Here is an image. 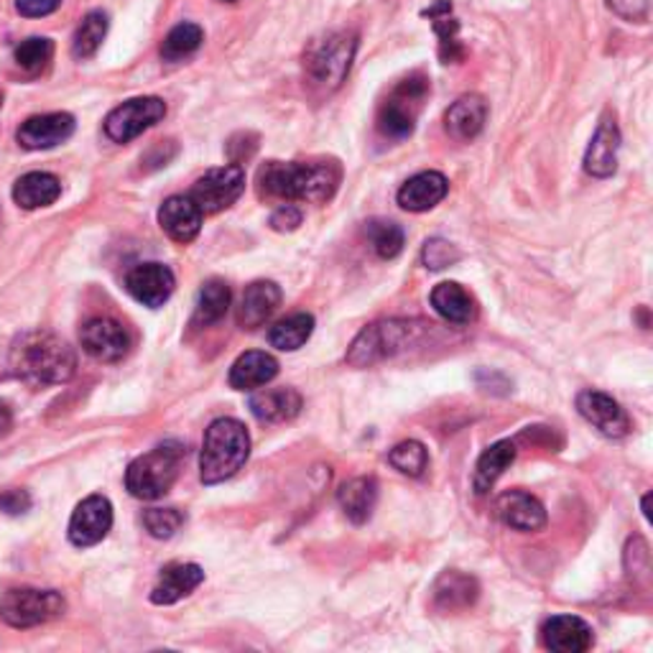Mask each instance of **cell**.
Segmentation results:
<instances>
[{
  "label": "cell",
  "instance_id": "cell-23",
  "mask_svg": "<svg viewBox=\"0 0 653 653\" xmlns=\"http://www.w3.org/2000/svg\"><path fill=\"white\" fill-rule=\"evenodd\" d=\"M485 120H488V103L480 95H462L447 110L444 128L452 139L473 141L485 128Z\"/></svg>",
  "mask_w": 653,
  "mask_h": 653
},
{
  "label": "cell",
  "instance_id": "cell-1",
  "mask_svg": "<svg viewBox=\"0 0 653 653\" xmlns=\"http://www.w3.org/2000/svg\"><path fill=\"white\" fill-rule=\"evenodd\" d=\"M343 179L337 162L284 164L269 162L258 171V192L271 200H301L322 204L332 200Z\"/></svg>",
  "mask_w": 653,
  "mask_h": 653
},
{
  "label": "cell",
  "instance_id": "cell-46",
  "mask_svg": "<svg viewBox=\"0 0 653 653\" xmlns=\"http://www.w3.org/2000/svg\"><path fill=\"white\" fill-rule=\"evenodd\" d=\"M11 429H13V412L5 401H0V437L11 435Z\"/></svg>",
  "mask_w": 653,
  "mask_h": 653
},
{
  "label": "cell",
  "instance_id": "cell-10",
  "mask_svg": "<svg viewBox=\"0 0 653 653\" xmlns=\"http://www.w3.org/2000/svg\"><path fill=\"white\" fill-rule=\"evenodd\" d=\"M166 116V103L162 97H133L105 118V133L116 143L139 139L143 131L156 126Z\"/></svg>",
  "mask_w": 653,
  "mask_h": 653
},
{
  "label": "cell",
  "instance_id": "cell-44",
  "mask_svg": "<svg viewBox=\"0 0 653 653\" xmlns=\"http://www.w3.org/2000/svg\"><path fill=\"white\" fill-rule=\"evenodd\" d=\"M32 508V496L26 490H5L0 492V511H5L9 515H19L26 513Z\"/></svg>",
  "mask_w": 653,
  "mask_h": 653
},
{
  "label": "cell",
  "instance_id": "cell-28",
  "mask_svg": "<svg viewBox=\"0 0 653 653\" xmlns=\"http://www.w3.org/2000/svg\"><path fill=\"white\" fill-rule=\"evenodd\" d=\"M62 194V185L55 174L47 171H32L24 174L16 185H13V200L24 210H41L55 204Z\"/></svg>",
  "mask_w": 653,
  "mask_h": 653
},
{
  "label": "cell",
  "instance_id": "cell-42",
  "mask_svg": "<svg viewBox=\"0 0 653 653\" xmlns=\"http://www.w3.org/2000/svg\"><path fill=\"white\" fill-rule=\"evenodd\" d=\"M301 225V210L294 204H281V207L271 215V227L278 233H292Z\"/></svg>",
  "mask_w": 653,
  "mask_h": 653
},
{
  "label": "cell",
  "instance_id": "cell-36",
  "mask_svg": "<svg viewBox=\"0 0 653 653\" xmlns=\"http://www.w3.org/2000/svg\"><path fill=\"white\" fill-rule=\"evenodd\" d=\"M13 57H16V64L21 70L36 74L49 67L51 57H55V44L47 36H32V39L19 44Z\"/></svg>",
  "mask_w": 653,
  "mask_h": 653
},
{
  "label": "cell",
  "instance_id": "cell-25",
  "mask_svg": "<svg viewBox=\"0 0 653 653\" xmlns=\"http://www.w3.org/2000/svg\"><path fill=\"white\" fill-rule=\"evenodd\" d=\"M204 582L202 567L197 565H171L164 569L158 577L154 592H151V603L154 605H174L181 597L192 595V592Z\"/></svg>",
  "mask_w": 653,
  "mask_h": 653
},
{
  "label": "cell",
  "instance_id": "cell-31",
  "mask_svg": "<svg viewBox=\"0 0 653 653\" xmlns=\"http://www.w3.org/2000/svg\"><path fill=\"white\" fill-rule=\"evenodd\" d=\"M424 16L431 19L435 24V32L439 36V57H442L444 64H454L465 57V49L458 39L460 24L452 19V3L450 0H437L429 11H424Z\"/></svg>",
  "mask_w": 653,
  "mask_h": 653
},
{
  "label": "cell",
  "instance_id": "cell-40",
  "mask_svg": "<svg viewBox=\"0 0 653 653\" xmlns=\"http://www.w3.org/2000/svg\"><path fill=\"white\" fill-rule=\"evenodd\" d=\"M460 258H462L460 248L452 246V242L444 238H431L424 242V248H422V261L429 271L450 269V265L460 261Z\"/></svg>",
  "mask_w": 653,
  "mask_h": 653
},
{
  "label": "cell",
  "instance_id": "cell-2",
  "mask_svg": "<svg viewBox=\"0 0 653 653\" xmlns=\"http://www.w3.org/2000/svg\"><path fill=\"white\" fill-rule=\"evenodd\" d=\"M11 368L28 385H62L78 370V355L51 332H26L13 345Z\"/></svg>",
  "mask_w": 653,
  "mask_h": 653
},
{
  "label": "cell",
  "instance_id": "cell-18",
  "mask_svg": "<svg viewBox=\"0 0 653 653\" xmlns=\"http://www.w3.org/2000/svg\"><path fill=\"white\" fill-rule=\"evenodd\" d=\"M496 513L508 529L523 531V534L542 531L546 526V508L542 506V500L523 490L503 492L496 503Z\"/></svg>",
  "mask_w": 653,
  "mask_h": 653
},
{
  "label": "cell",
  "instance_id": "cell-7",
  "mask_svg": "<svg viewBox=\"0 0 653 653\" xmlns=\"http://www.w3.org/2000/svg\"><path fill=\"white\" fill-rule=\"evenodd\" d=\"M355 51H358V34H330L324 36V39L311 44L307 55H304V67H307V74L317 85H324L326 90H337L345 82L347 72H351Z\"/></svg>",
  "mask_w": 653,
  "mask_h": 653
},
{
  "label": "cell",
  "instance_id": "cell-26",
  "mask_svg": "<svg viewBox=\"0 0 653 653\" xmlns=\"http://www.w3.org/2000/svg\"><path fill=\"white\" fill-rule=\"evenodd\" d=\"M278 376V360L269 353H242L230 368V385L235 391H256Z\"/></svg>",
  "mask_w": 653,
  "mask_h": 653
},
{
  "label": "cell",
  "instance_id": "cell-35",
  "mask_svg": "<svg viewBox=\"0 0 653 653\" xmlns=\"http://www.w3.org/2000/svg\"><path fill=\"white\" fill-rule=\"evenodd\" d=\"M204 32L197 24H179L174 26L162 44V57L166 62H181V59L192 57L202 47Z\"/></svg>",
  "mask_w": 653,
  "mask_h": 653
},
{
  "label": "cell",
  "instance_id": "cell-9",
  "mask_svg": "<svg viewBox=\"0 0 653 653\" xmlns=\"http://www.w3.org/2000/svg\"><path fill=\"white\" fill-rule=\"evenodd\" d=\"M242 192H246V171L240 164H227L197 179L189 197L202 210V215H217L238 202Z\"/></svg>",
  "mask_w": 653,
  "mask_h": 653
},
{
  "label": "cell",
  "instance_id": "cell-11",
  "mask_svg": "<svg viewBox=\"0 0 653 653\" xmlns=\"http://www.w3.org/2000/svg\"><path fill=\"white\" fill-rule=\"evenodd\" d=\"M80 343L90 358L100 363H118L131 351V335L126 326L108 317H95L80 330Z\"/></svg>",
  "mask_w": 653,
  "mask_h": 653
},
{
  "label": "cell",
  "instance_id": "cell-19",
  "mask_svg": "<svg viewBox=\"0 0 653 653\" xmlns=\"http://www.w3.org/2000/svg\"><path fill=\"white\" fill-rule=\"evenodd\" d=\"M618 149H620L618 123H615V118L605 116L599 120L595 135H592L587 154H584V171L597 179L613 177L615 169H618Z\"/></svg>",
  "mask_w": 653,
  "mask_h": 653
},
{
  "label": "cell",
  "instance_id": "cell-37",
  "mask_svg": "<svg viewBox=\"0 0 653 653\" xmlns=\"http://www.w3.org/2000/svg\"><path fill=\"white\" fill-rule=\"evenodd\" d=\"M389 462L399 470L401 475L408 477H422L424 470L429 465L427 447L416 439H408V442H401L389 452Z\"/></svg>",
  "mask_w": 653,
  "mask_h": 653
},
{
  "label": "cell",
  "instance_id": "cell-15",
  "mask_svg": "<svg viewBox=\"0 0 653 653\" xmlns=\"http://www.w3.org/2000/svg\"><path fill=\"white\" fill-rule=\"evenodd\" d=\"M74 133V118L70 112H47V116L28 118L19 128L16 139L28 151H44L55 149L64 143Z\"/></svg>",
  "mask_w": 653,
  "mask_h": 653
},
{
  "label": "cell",
  "instance_id": "cell-34",
  "mask_svg": "<svg viewBox=\"0 0 653 653\" xmlns=\"http://www.w3.org/2000/svg\"><path fill=\"white\" fill-rule=\"evenodd\" d=\"M108 34V16L103 11H90L82 24L78 26L72 39V55L78 59H90L95 57V51L100 49V44Z\"/></svg>",
  "mask_w": 653,
  "mask_h": 653
},
{
  "label": "cell",
  "instance_id": "cell-21",
  "mask_svg": "<svg viewBox=\"0 0 653 653\" xmlns=\"http://www.w3.org/2000/svg\"><path fill=\"white\" fill-rule=\"evenodd\" d=\"M450 192V181L439 171H422L399 189V204L408 212H427L437 207Z\"/></svg>",
  "mask_w": 653,
  "mask_h": 653
},
{
  "label": "cell",
  "instance_id": "cell-8",
  "mask_svg": "<svg viewBox=\"0 0 653 653\" xmlns=\"http://www.w3.org/2000/svg\"><path fill=\"white\" fill-rule=\"evenodd\" d=\"M64 607V597L57 590L21 587L0 597V618L13 628H34L59 618Z\"/></svg>",
  "mask_w": 653,
  "mask_h": 653
},
{
  "label": "cell",
  "instance_id": "cell-5",
  "mask_svg": "<svg viewBox=\"0 0 653 653\" xmlns=\"http://www.w3.org/2000/svg\"><path fill=\"white\" fill-rule=\"evenodd\" d=\"M185 454V447L174 444H162L154 452L141 454L126 470V488L131 490L133 498L141 500H156L166 496L174 480H177Z\"/></svg>",
  "mask_w": 653,
  "mask_h": 653
},
{
  "label": "cell",
  "instance_id": "cell-32",
  "mask_svg": "<svg viewBox=\"0 0 653 653\" xmlns=\"http://www.w3.org/2000/svg\"><path fill=\"white\" fill-rule=\"evenodd\" d=\"M230 309V286L219 278H210L207 284H202L200 296H197L194 307V326H210L219 322Z\"/></svg>",
  "mask_w": 653,
  "mask_h": 653
},
{
  "label": "cell",
  "instance_id": "cell-45",
  "mask_svg": "<svg viewBox=\"0 0 653 653\" xmlns=\"http://www.w3.org/2000/svg\"><path fill=\"white\" fill-rule=\"evenodd\" d=\"M59 5H62V0H16L19 13L26 19L49 16V13H55Z\"/></svg>",
  "mask_w": 653,
  "mask_h": 653
},
{
  "label": "cell",
  "instance_id": "cell-30",
  "mask_svg": "<svg viewBox=\"0 0 653 653\" xmlns=\"http://www.w3.org/2000/svg\"><path fill=\"white\" fill-rule=\"evenodd\" d=\"M513 462H515V444L511 439H503V442H496L492 447H488V450L480 454V460H477V467H475L473 485L477 496H485V492L492 490V485L500 480V475H503Z\"/></svg>",
  "mask_w": 653,
  "mask_h": 653
},
{
  "label": "cell",
  "instance_id": "cell-14",
  "mask_svg": "<svg viewBox=\"0 0 653 653\" xmlns=\"http://www.w3.org/2000/svg\"><path fill=\"white\" fill-rule=\"evenodd\" d=\"M174 286H177V281H174L171 269H166L164 263H141L126 276L128 294L151 309L164 307L174 294Z\"/></svg>",
  "mask_w": 653,
  "mask_h": 653
},
{
  "label": "cell",
  "instance_id": "cell-13",
  "mask_svg": "<svg viewBox=\"0 0 653 653\" xmlns=\"http://www.w3.org/2000/svg\"><path fill=\"white\" fill-rule=\"evenodd\" d=\"M112 529V506L108 498L90 496L74 508L70 521V542L74 546L100 544Z\"/></svg>",
  "mask_w": 653,
  "mask_h": 653
},
{
  "label": "cell",
  "instance_id": "cell-20",
  "mask_svg": "<svg viewBox=\"0 0 653 653\" xmlns=\"http://www.w3.org/2000/svg\"><path fill=\"white\" fill-rule=\"evenodd\" d=\"M477 597H480V584L475 577L458 572V569H447L435 584V605L442 613L467 610L477 603Z\"/></svg>",
  "mask_w": 653,
  "mask_h": 653
},
{
  "label": "cell",
  "instance_id": "cell-22",
  "mask_svg": "<svg viewBox=\"0 0 653 653\" xmlns=\"http://www.w3.org/2000/svg\"><path fill=\"white\" fill-rule=\"evenodd\" d=\"M431 307L444 322L465 326L477 319V301L458 281H444L431 292Z\"/></svg>",
  "mask_w": 653,
  "mask_h": 653
},
{
  "label": "cell",
  "instance_id": "cell-17",
  "mask_svg": "<svg viewBox=\"0 0 653 653\" xmlns=\"http://www.w3.org/2000/svg\"><path fill=\"white\" fill-rule=\"evenodd\" d=\"M202 210L197 207V202L192 197H169L158 210V225L162 230L169 235L174 242H192L197 235L202 230Z\"/></svg>",
  "mask_w": 653,
  "mask_h": 653
},
{
  "label": "cell",
  "instance_id": "cell-43",
  "mask_svg": "<svg viewBox=\"0 0 653 653\" xmlns=\"http://www.w3.org/2000/svg\"><path fill=\"white\" fill-rule=\"evenodd\" d=\"M626 559H633V567L628 565L630 574H645V572H649L651 554H649V546H645V542H643L641 536L630 538L628 549H626Z\"/></svg>",
  "mask_w": 653,
  "mask_h": 653
},
{
  "label": "cell",
  "instance_id": "cell-29",
  "mask_svg": "<svg viewBox=\"0 0 653 653\" xmlns=\"http://www.w3.org/2000/svg\"><path fill=\"white\" fill-rule=\"evenodd\" d=\"M337 503L353 523H366L376 511L378 483L373 477H355L337 490Z\"/></svg>",
  "mask_w": 653,
  "mask_h": 653
},
{
  "label": "cell",
  "instance_id": "cell-41",
  "mask_svg": "<svg viewBox=\"0 0 653 653\" xmlns=\"http://www.w3.org/2000/svg\"><path fill=\"white\" fill-rule=\"evenodd\" d=\"M607 9H610L615 16L630 21V24H645L651 16V0H605Z\"/></svg>",
  "mask_w": 653,
  "mask_h": 653
},
{
  "label": "cell",
  "instance_id": "cell-4",
  "mask_svg": "<svg viewBox=\"0 0 653 653\" xmlns=\"http://www.w3.org/2000/svg\"><path fill=\"white\" fill-rule=\"evenodd\" d=\"M431 332V324L419 319H385L366 326L347 353V363L355 368L376 366L393 355L406 353L408 347L422 345V340Z\"/></svg>",
  "mask_w": 653,
  "mask_h": 653
},
{
  "label": "cell",
  "instance_id": "cell-33",
  "mask_svg": "<svg viewBox=\"0 0 653 653\" xmlns=\"http://www.w3.org/2000/svg\"><path fill=\"white\" fill-rule=\"evenodd\" d=\"M311 332H314V317L307 314V311H299V314L281 319V322L271 326L269 343L276 347V351L292 353L299 351L301 345H307Z\"/></svg>",
  "mask_w": 653,
  "mask_h": 653
},
{
  "label": "cell",
  "instance_id": "cell-24",
  "mask_svg": "<svg viewBox=\"0 0 653 653\" xmlns=\"http://www.w3.org/2000/svg\"><path fill=\"white\" fill-rule=\"evenodd\" d=\"M281 304V288L273 281H253L246 292H242L240 307H238V324L246 330H256L269 319Z\"/></svg>",
  "mask_w": 653,
  "mask_h": 653
},
{
  "label": "cell",
  "instance_id": "cell-6",
  "mask_svg": "<svg viewBox=\"0 0 653 653\" xmlns=\"http://www.w3.org/2000/svg\"><path fill=\"white\" fill-rule=\"evenodd\" d=\"M429 97V80L422 72L408 74L404 82H399L396 90L385 97V103L378 110V131L385 139H408L416 128V118L424 108V100Z\"/></svg>",
  "mask_w": 653,
  "mask_h": 653
},
{
  "label": "cell",
  "instance_id": "cell-16",
  "mask_svg": "<svg viewBox=\"0 0 653 653\" xmlns=\"http://www.w3.org/2000/svg\"><path fill=\"white\" fill-rule=\"evenodd\" d=\"M544 645L557 653H584L595 645V630L577 615H557L542 628Z\"/></svg>",
  "mask_w": 653,
  "mask_h": 653
},
{
  "label": "cell",
  "instance_id": "cell-12",
  "mask_svg": "<svg viewBox=\"0 0 653 653\" xmlns=\"http://www.w3.org/2000/svg\"><path fill=\"white\" fill-rule=\"evenodd\" d=\"M577 412H580L582 419L590 422L599 435L610 439H622L630 435L628 414L622 412L618 401L607 396V393L582 391L580 396H577Z\"/></svg>",
  "mask_w": 653,
  "mask_h": 653
},
{
  "label": "cell",
  "instance_id": "cell-47",
  "mask_svg": "<svg viewBox=\"0 0 653 653\" xmlns=\"http://www.w3.org/2000/svg\"><path fill=\"white\" fill-rule=\"evenodd\" d=\"M649 498H651V496H645V498H643V515H645V519H649V515H651V511H649Z\"/></svg>",
  "mask_w": 653,
  "mask_h": 653
},
{
  "label": "cell",
  "instance_id": "cell-49",
  "mask_svg": "<svg viewBox=\"0 0 653 653\" xmlns=\"http://www.w3.org/2000/svg\"><path fill=\"white\" fill-rule=\"evenodd\" d=\"M230 3H233V0H230Z\"/></svg>",
  "mask_w": 653,
  "mask_h": 653
},
{
  "label": "cell",
  "instance_id": "cell-27",
  "mask_svg": "<svg viewBox=\"0 0 653 653\" xmlns=\"http://www.w3.org/2000/svg\"><path fill=\"white\" fill-rule=\"evenodd\" d=\"M250 412L258 422H292L301 412V396L294 389H269L250 399Z\"/></svg>",
  "mask_w": 653,
  "mask_h": 653
},
{
  "label": "cell",
  "instance_id": "cell-38",
  "mask_svg": "<svg viewBox=\"0 0 653 653\" xmlns=\"http://www.w3.org/2000/svg\"><path fill=\"white\" fill-rule=\"evenodd\" d=\"M368 238L373 242L376 253L385 258V261H391L404 250V230L396 223H389V219H370Z\"/></svg>",
  "mask_w": 653,
  "mask_h": 653
},
{
  "label": "cell",
  "instance_id": "cell-3",
  "mask_svg": "<svg viewBox=\"0 0 653 653\" xmlns=\"http://www.w3.org/2000/svg\"><path fill=\"white\" fill-rule=\"evenodd\" d=\"M250 437L238 419H215L204 431L200 454V477L204 485L230 480L248 462Z\"/></svg>",
  "mask_w": 653,
  "mask_h": 653
},
{
  "label": "cell",
  "instance_id": "cell-39",
  "mask_svg": "<svg viewBox=\"0 0 653 653\" xmlns=\"http://www.w3.org/2000/svg\"><path fill=\"white\" fill-rule=\"evenodd\" d=\"M143 526L154 538H171L185 526V513L177 508H151L143 513Z\"/></svg>",
  "mask_w": 653,
  "mask_h": 653
},
{
  "label": "cell",
  "instance_id": "cell-48",
  "mask_svg": "<svg viewBox=\"0 0 653 653\" xmlns=\"http://www.w3.org/2000/svg\"><path fill=\"white\" fill-rule=\"evenodd\" d=\"M0 105H3V93H0Z\"/></svg>",
  "mask_w": 653,
  "mask_h": 653
}]
</instances>
